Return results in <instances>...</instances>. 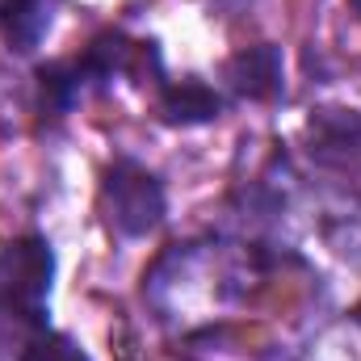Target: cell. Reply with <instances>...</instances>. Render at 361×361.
I'll return each instance as SVG.
<instances>
[{
	"label": "cell",
	"instance_id": "6da1fadb",
	"mask_svg": "<svg viewBox=\"0 0 361 361\" xmlns=\"http://www.w3.org/2000/svg\"><path fill=\"white\" fill-rule=\"evenodd\" d=\"M51 277H55V252L47 240L25 235L4 244L0 252V302L25 319H34L38 328H47L42 307L51 294Z\"/></svg>",
	"mask_w": 361,
	"mask_h": 361
},
{
	"label": "cell",
	"instance_id": "7a4b0ae2",
	"mask_svg": "<svg viewBox=\"0 0 361 361\" xmlns=\"http://www.w3.org/2000/svg\"><path fill=\"white\" fill-rule=\"evenodd\" d=\"M105 210L122 235H147L164 219V189L139 164H114L105 177Z\"/></svg>",
	"mask_w": 361,
	"mask_h": 361
},
{
	"label": "cell",
	"instance_id": "3957f363",
	"mask_svg": "<svg viewBox=\"0 0 361 361\" xmlns=\"http://www.w3.org/2000/svg\"><path fill=\"white\" fill-rule=\"evenodd\" d=\"M227 80L240 97H252V101H269L281 92V51L277 47H248L240 51L231 63H227Z\"/></svg>",
	"mask_w": 361,
	"mask_h": 361
},
{
	"label": "cell",
	"instance_id": "277c9868",
	"mask_svg": "<svg viewBox=\"0 0 361 361\" xmlns=\"http://www.w3.org/2000/svg\"><path fill=\"white\" fill-rule=\"evenodd\" d=\"M164 118L180 122V126H193V122H210L219 118V97L206 89L202 80H180L164 92Z\"/></svg>",
	"mask_w": 361,
	"mask_h": 361
},
{
	"label": "cell",
	"instance_id": "5b68a950",
	"mask_svg": "<svg viewBox=\"0 0 361 361\" xmlns=\"http://www.w3.org/2000/svg\"><path fill=\"white\" fill-rule=\"evenodd\" d=\"M0 25L17 47H30L51 25V4L47 0H0Z\"/></svg>",
	"mask_w": 361,
	"mask_h": 361
},
{
	"label": "cell",
	"instance_id": "8992f818",
	"mask_svg": "<svg viewBox=\"0 0 361 361\" xmlns=\"http://www.w3.org/2000/svg\"><path fill=\"white\" fill-rule=\"evenodd\" d=\"M21 361H89L76 341L59 336V332H34V341L21 349Z\"/></svg>",
	"mask_w": 361,
	"mask_h": 361
},
{
	"label": "cell",
	"instance_id": "52a82bcc",
	"mask_svg": "<svg viewBox=\"0 0 361 361\" xmlns=\"http://www.w3.org/2000/svg\"><path fill=\"white\" fill-rule=\"evenodd\" d=\"M349 8H353V13H357V21H361V0H349Z\"/></svg>",
	"mask_w": 361,
	"mask_h": 361
}]
</instances>
